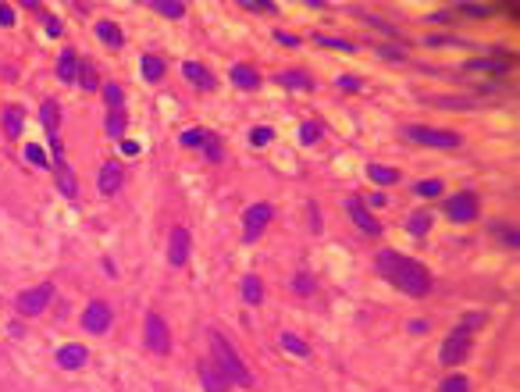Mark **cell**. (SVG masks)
<instances>
[{"label": "cell", "instance_id": "cell-21", "mask_svg": "<svg viewBox=\"0 0 520 392\" xmlns=\"http://www.w3.org/2000/svg\"><path fill=\"white\" fill-rule=\"evenodd\" d=\"M39 121H43V129H47V139L57 136V129H61V107H57V100H43V104H39Z\"/></svg>", "mask_w": 520, "mask_h": 392}, {"label": "cell", "instance_id": "cell-30", "mask_svg": "<svg viewBox=\"0 0 520 392\" xmlns=\"http://www.w3.org/2000/svg\"><path fill=\"white\" fill-rule=\"evenodd\" d=\"M406 229H410V236H428L431 232V214L428 211H413L410 221H406Z\"/></svg>", "mask_w": 520, "mask_h": 392}, {"label": "cell", "instance_id": "cell-48", "mask_svg": "<svg viewBox=\"0 0 520 392\" xmlns=\"http://www.w3.org/2000/svg\"><path fill=\"white\" fill-rule=\"evenodd\" d=\"M0 25H4V29L14 25V11H11V4H0Z\"/></svg>", "mask_w": 520, "mask_h": 392}, {"label": "cell", "instance_id": "cell-44", "mask_svg": "<svg viewBox=\"0 0 520 392\" xmlns=\"http://www.w3.org/2000/svg\"><path fill=\"white\" fill-rule=\"evenodd\" d=\"M367 22H371V25H378V29H382V32H388V36H399V29H396V25H388V22H382L378 14H367Z\"/></svg>", "mask_w": 520, "mask_h": 392}, {"label": "cell", "instance_id": "cell-28", "mask_svg": "<svg viewBox=\"0 0 520 392\" xmlns=\"http://www.w3.org/2000/svg\"><path fill=\"white\" fill-rule=\"evenodd\" d=\"M125 125H129L125 111H107V118H103V129H107L111 139H121V136H125Z\"/></svg>", "mask_w": 520, "mask_h": 392}, {"label": "cell", "instance_id": "cell-7", "mask_svg": "<svg viewBox=\"0 0 520 392\" xmlns=\"http://www.w3.org/2000/svg\"><path fill=\"white\" fill-rule=\"evenodd\" d=\"M178 143H182V147H196V150H203V157L211 161V164H218V161L225 157V143H221V136H218V132H207V129H185V132L178 136Z\"/></svg>", "mask_w": 520, "mask_h": 392}, {"label": "cell", "instance_id": "cell-52", "mask_svg": "<svg viewBox=\"0 0 520 392\" xmlns=\"http://www.w3.org/2000/svg\"><path fill=\"white\" fill-rule=\"evenodd\" d=\"M431 22H442V25H446V22H453V14H449V11H435Z\"/></svg>", "mask_w": 520, "mask_h": 392}, {"label": "cell", "instance_id": "cell-37", "mask_svg": "<svg viewBox=\"0 0 520 392\" xmlns=\"http://www.w3.org/2000/svg\"><path fill=\"white\" fill-rule=\"evenodd\" d=\"M439 392H470V382H467L464 375H449V378L439 385Z\"/></svg>", "mask_w": 520, "mask_h": 392}, {"label": "cell", "instance_id": "cell-14", "mask_svg": "<svg viewBox=\"0 0 520 392\" xmlns=\"http://www.w3.org/2000/svg\"><path fill=\"white\" fill-rule=\"evenodd\" d=\"M196 375H200V382H203V389H207V392H228V385H232V382H228V378L221 375V367H218L211 357L196 364Z\"/></svg>", "mask_w": 520, "mask_h": 392}, {"label": "cell", "instance_id": "cell-16", "mask_svg": "<svg viewBox=\"0 0 520 392\" xmlns=\"http://www.w3.org/2000/svg\"><path fill=\"white\" fill-rule=\"evenodd\" d=\"M86 360H90V353H86V346H79V342H68V346L57 349V367H65V371H79Z\"/></svg>", "mask_w": 520, "mask_h": 392}, {"label": "cell", "instance_id": "cell-18", "mask_svg": "<svg viewBox=\"0 0 520 392\" xmlns=\"http://www.w3.org/2000/svg\"><path fill=\"white\" fill-rule=\"evenodd\" d=\"M182 75L189 79L193 86H200V90H214V86H218V79L207 72L203 65H196V61H185V65H182Z\"/></svg>", "mask_w": 520, "mask_h": 392}, {"label": "cell", "instance_id": "cell-10", "mask_svg": "<svg viewBox=\"0 0 520 392\" xmlns=\"http://www.w3.org/2000/svg\"><path fill=\"white\" fill-rule=\"evenodd\" d=\"M82 328H86V332H93V336L111 332V303L93 300L86 311H82Z\"/></svg>", "mask_w": 520, "mask_h": 392}, {"label": "cell", "instance_id": "cell-33", "mask_svg": "<svg viewBox=\"0 0 520 392\" xmlns=\"http://www.w3.org/2000/svg\"><path fill=\"white\" fill-rule=\"evenodd\" d=\"M492 232H495V239L503 246H510V250L520 246V236H517V229H510V225H492Z\"/></svg>", "mask_w": 520, "mask_h": 392}, {"label": "cell", "instance_id": "cell-29", "mask_svg": "<svg viewBox=\"0 0 520 392\" xmlns=\"http://www.w3.org/2000/svg\"><path fill=\"white\" fill-rule=\"evenodd\" d=\"M75 82H82V90H86V93L100 90V79H96V65H93V61H82V65H79V79H75Z\"/></svg>", "mask_w": 520, "mask_h": 392}, {"label": "cell", "instance_id": "cell-51", "mask_svg": "<svg viewBox=\"0 0 520 392\" xmlns=\"http://www.w3.org/2000/svg\"><path fill=\"white\" fill-rule=\"evenodd\" d=\"M385 203H388L385 193H371V207H385Z\"/></svg>", "mask_w": 520, "mask_h": 392}, {"label": "cell", "instance_id": "cell-15", "mask_svg": "<svg viewBox=\"0 0 520 392\" xmlns=\"http://www.w3.org/2000/svg\"><path fill=\"white\" fill-rule=\"evenodd\" d=\"M54 178H57V189L65 193L68 200H75V193H79V178H75L72 164H68L65 157H57V161H54Z\"/></svg>", "mask_w": 520, "mask_h": 392}, {"label": "cell", "instance_id": "cell-20", "mask_svg": "<svg viewBox=\"0 0 520 392\" xmlns=\"http://www.w3.org/2000/svg\"><path fill=\"white\" fill-rule=\"evenodd\" d=\"M57 79L61 82H75L79 79V54L72 47L61 50V61H57Z\"/></svg>", "mask_w": 520, "mask_h": 392}, {"label": "cell", "instance_id": "cell-2", "mask_svg": "<svg viewBox=\"0 0 520 392\" xmlns=\"http://www.w3.org/2000/svg\"><path fill=\"white\" fill-rule=\"evenodd\" d=\"M207 342H211V360L221 367V375L232 382V385H242V389H253V375H249L246 360L239 357V349L232 346V339H228L225 332H218V328H211L207 332Z\"/></svg>", "mask_w": 520, "mask_h": 392}, {"label": "cell", "instance_id": "cell-3", "mask_svg": "<svg viewBox=\"0 0 520 392\" xmlns=\"http://www.w3.org/2000/svg\"><path fill=\"white\" fill-rule=\"evenodd\" d=\"M403 136L410 143H421V147H439V150H449V147H460V136L453 129H431V125H406Z\"/></svg>", "mask_w": 520, "mask_h": 392}, {"label": "cell", "instance_id": "cell-11", "mask_svg": "<svg viewBox=\"0 0 520 392\" xmlns=\"http://www.w3.org/2000/svg\"><path fill=\"white\" fill-rule=\"evenodd\" d=\"M346 211H349V218H353V225H357L360 232H367V236H382V225L371 218V211H367V203L360 200V196H349L346 200Z\"/></svg>", "mask_w": 520, "mask_h": 392}, {"label": "cell", "instance_id": "cell-36", "mask_svg": "<svg viewBox=\"0 0 520 392\" xmlns=\"http://www.w3.org/2000/svg\"><path fill=\"white\" fill-rule=\"evenodd\" d=\"M467 68H474V72H495V75H503V72L510 68V61H470Z\"/></svg>", "mask_w": 520, "mask_h": 392}, {"label": "cell", "instance_id": "cell-1", "mask_svg": "<svg viewBox=\"0 0 520 392\" xmlns=\"http://www.w3.org/2000/svg\"><path fill=\"white\" fill-rule=\"evenodd\" d=\"M374 267H378V275L388 285H396L399 293H406V296H428L431 293V271L421 260H413L406 254L382 250L378 260H374Z\"/></svg>", "mask_w": 520, "mask_h": 392}, {"label": "cell", "instance_id": "cell-35", "mask_svg": "<svg viewBox=\"0 0 520 392\" xmlns=\"http://www.w3.org/2000/svg\"><path fill=\"white\" fill-rule=\"evenodd\" d=\"M318 139H321V125H318V121H303V125H300V143H303V147H314Z\"/></svg>", "mask_w": 520, "mask_h": 392}, {"label": "cell", "instance_id": "cell-41", "mask_svg": "<svg viewBox=\"0 0 520 392\" xmlns=\"http://www.w3.org/2000/svg\"><path fill=\"white\" fill-rule=\"evenodd\" d=\"M25 157L36 164V168H50V161H47L43 147H36V143H29V147H25Z\"/></svg>", "mask_w": 520, "mask_h": 392}, {"label": "cell", "instance_id": "cell-17", "mask_svg": "<svg viewBox=\"0 0 520 392\" xmlns=\"http://www.w3.org/2000/svg\"><path fill=\"white\" fill-rule=\"evenodd\" d=\"M275 82L285 90H314V75L303 72V68H285V72L275 75Z\"/></svg>", "mask_w": 520, "mask_h": 392}, {"label": "cell", "instance_id": "cell-49", "mask_svg": "<svg viewBox=\"0 0 520 392\" xmlns=\"http://www.w3.org/2000/svg\"><path fill=\"white\" fill-rule=\"evenodd\" d=\"M121 154H125V157H136V154H139V143H132V139H121Z\"/></svg>", "mask_w": 520, "mask_h": 392}, {"label": "cell", "instance_id": "cell-6", "mask_svg": "<svg viewBox=\"0 0 520 392\" xmlns=\"http://www.w3.org/2000/svg\"><path fill=\"white\" fill-rule=\"evenodd\" d=\"M47 303H54V282H43L36 289H25V293L14 296V311L22 318H36L47 311Z\"/></svg>", "mask_w": 520, "mask_h": 392}, {"label": "cell", "instance_id": "cell-47", "mask_svg": "<svg viewBox=\"0 0 520 392\" xmlns=\"http://www.w3.org/2000/svg\"><path fill=\"white\" fill-rule=\"evenodd\" d=\"M43 25H47V32H50V36H61V32H65V25H61L54 14H43Z\"/></svg>", "mask_w": 520, "mask_h": 392}, {"label": "cell", "instance_id": "cell-32", "mask_svg": "<svg viewBox=\"0 0 520 392\" xmlns=\"http://www.w3.org/2000/svg\"><path fill=\"white\" fill-rule=\"evenodd\" d=\"M103 100H107V111H121V104H125V90L118 86V82H107V86H103Z\"/></svg>", "mask_w": 520, "mask_h": 392}, {"label": "cell", "instance_id": "cell-9", "mask_svg": "<svg viewBox=\"0 0 520 392\" xmlns=\"http://www.w3.org/2000/svg\"><path fill=\"white\" fill-rule=\"evenodd\" d=\"M271 218H275L271 203H253V207H246V214H242V243H257Z\"/></svg>", "mask_w": 520, "mask_h": 392}, {"label": "cell", "instance_id": "cell-5", "mask_svg": "<svg viewBox=\"0 0 520 392\" xmlns=\"http://www.w3.org/2000/svg\"><path fill=\"white\" fill-rule=\"evenodd\" d=\"M446 214H449V221H456V225H470V221H477V218H481V203H477V193H474V189L453 193V196L446 200Z\"/></svg>", "mask_w": 520, "mask_h": 392}, {"label": "cell", "instance_id": "cell-25", "mask_svg": "<svg viewBox=\"0 0 520 392\" xmlns=\"http://www.w3.org/2000/svg\"><path fill=\"white\" fill-rule=\"evenodd\" d=\"M96 39L100 43H107V47H125V32L114 25V22H96Z\"/></svg>", "mask_w": 520, "mask_h": 392}, {"label": "cell", "instance_id": "cell-13", "mask_svg": "<svg viewBox=\"0 0 520 392\" xmlns=\"http://www.w3.org/2000/svg\"><path fill=\"white\" fill-rule=\"evenodd\" d=\"M121 182H125L121 161H107V164L100 168V175H96V189H100L103 196H114V193L121 189Z\"/></svg>", "mask_w": 520, "mask_h": 392}, {"label": "cell", "instance_id": "cell-19", "mask_svg": "<svg viewBox=\"0 0 520 392\" xmlns=\"http://www.w3.org/2000/svg\"><path fill=\"white\" fill-rule=\"evenodd\" d=\"M0 118H4V136L8 139H22V132H25V118H22V107H4V114H0Z\"/></svg>", "mask_w": 520, "mask_h": 392}, {"label": "cell", "instance_id": "cell-27", "mask_svg": "<svg viewBox=\"0 0 520 392\" xmlns=\"http://www.w3.org/2000/svg\"><path fill=\"white\" fill-rule=\"evenodd\" d=\"M367 178L378 182V185H396V182H399V172H396V168H385V164H367Z\"/></svg>", "mask_w": 520, "mask_h": 392}, {"label": "cell", "instance_id": "cell-4", "mask_svg": "<svg viewBox=\"0 0 520 392\" xmlns=\"http://www.w3.org/2000/svg\"><path fill=\"white\" fill-rule=\"evenodd\" d=\"M143 339H147V349L157 357L171 353V336H168V321H164L157 311H147L143 318Z\"/></svg>", "mask_w": 520, "mask_h": 392}, {"label": "cell", "instance_id": "cell-22", "mask_svg": "<svg viewBox=\"0 0 520 392\" xmlns=\"http://www.w3.org/2000/svg\"><path fill=\"white\" fill-rule=\"evenodd\" d=\"M139 72H143V79H147V82H160L164 72H168V65H164V57H157V54H143Z\"/></svg>", "mask_w": 520, "mask_h": 392}, {"label": "cell", "instance_id": "cell-24", "mask_svg": "<svg viewBox=\"0 0 520 392\" xmlns=\"http://www.w3.org/2000/svg\"><path fill=\"white\" fill-rule=\"evenodd\" d=\"M242 303H249V307L264 303V282H260V275H246L242 278Z\"/></svg>", "mask_w": 520, "mask_h": 392}, {"label": "cell", "instance_id": "cell-39", "mask_svg": "<svg viewBox=\"0 0 520 392\" xmlns=\"http://www.w3.org/2000/svg\"><path fill=\"white\" fill-rule=\"evenodd\" d=\"M242 11H257V14H275L278 8L271 0H242Z\"/></svg>", "mask_w": 520, "mask_h": 392}, {"label": "cell", "instance_id": "cell-38", "mask_svg": "<svg viewBox=\"0 0 520 392\" xmlns=\"http://www.w3.org/2000/svg\"><path fill=\"white\" fill-rule=\"evenodd\" d=\"M275 139V129H267V125H257L253 132H249V147H267V143Z\"/></svg>", "mask_w": 520, "mask_h": 392}, {"label": "cell", "instance_id": "cell-43", "mask_svg": "<svg viewBox=\"0 0 520 392\" xmlns=\"http://www.w3.org/2000/svg\"><path fill=\"white\" fill-rule=\"evenodd\" d=\"M335 86H342V90H349V93H360V90H364V82H360V79H353V75H339V79H335Z\"/></svg>", "mask_w": 520, "mask_h": 392}, {"label": "cell", "instance_id": "cell-8", "mask_svg": "<svg viewBox=\"0 0 520 392\" xmlns=\"http://www.w3.org/2000/svg\"><path fill=\"white\" fill-rule=\"evenodd\" d=\"M470 328L467 324H456L453 328V336L442 342V349H439V360L446 364V367H456V364H464L467 360V353H470Z\"/></svg>", "mask_w": 520, "mask_h": 392}, {"label": "cell", "instance_id": "cell-50", "mask_svg": "<svg viewBox=\"0 0 520 392\" xmlns=\"http://www.w3.org/2000/svg\"><path fill=\"white\" fill-rule=\"evenodd\" d=\"M410 332L413 336H424L428 332V321H410Z\"/></svg>", "mask_w": 520, "mask_h": 392}, {"label": "cell", "instance_id": "cell-40", "mask_svg": "<svg viewBox=\"0 0 520 392\" xmlns=\"http://www.w3.org/2000/svg\"><path fill=\"white\" fill-rule=\"evenodd\" d=\"M314 43H321V47H331V50H357L349 43V39H335V36H314Z\"/></svg>", "mask_w": 520, "mask_h": 392}, {"label": "cell", "instance_id": "cell-23", "mask_svg": "<svg viewBox=\"0 0 520 392\" xmlns=\"http://www.w3.org/2000/svg\"><path fill=\"white\" fill-rule=\"evenodd\" d=\"M278 346L285 349V353L300 357V360H310V342H303V339L293 336V332H282V336H278Z\"/></svg>", "mask_w": 520, "mask_h": 392}, {"label": "cell", "instance_id": "cell-12", "mask_svg": "<svg viewBox=\"0 0 520 392\" xmlns=\"http://www.w3.org/2000/svg\"><path fill=\"white\" fill-rule=\"evenodd\" d=\"M189 250H193L189 229L175 225V229H171V243H168V264H171V267H182L185 260H189Z\"/></svg>", "mask_w": 520, "mask_h": 392}, {"label": "cell", "instance_id": "cell-31", "mask_svg": "<svg viewBox=\"0 0 520 392\" xmlns=\"http://www.w3.org/2000/svg\"><path fill=\"white\" fill-rule=\"evenodd\" d=\"M150 8L157 14H168V18H185V4H182V0H150Z\"/></svg>", "mask_w": 520, "mask_h": 392}, {"label": "cell", "instance_id": "cell-42", "mask_svg": "<svg viewBox=\"0 0 520 392\" xmlns=\"http://www.w3.org/2000/svg\"><path fill=\"white\" fill-rule=\"evenodd\" d=\"M314 285H318V282L310 278V275H296V278H293V289H296V293H303V296L314 293Z\"/></svg>", "mask_w": 520, "mask_h": 392}, {"label": "cell", "instance_id": "cell-34", "mask_svg": "<svg viewBox=\"0 0 520 392\" xmlns=\"http://www.w3.org/2000/svg\"><path fill=\"white\" fill-rule=\"evenodd\" d=\"M442 189H446V185H442L439 178H424V182H417V185H413V193H417V196H424V200L439 196Z\"/></svg>", "mask_w": 520, "mask_h": 392}, {"label": "cell", "instance_id": "cell-26", "mask_svg": "<svg viewBox=\"0 0 520 392\" xmlns=\"http://www.w3.org/2000/svg\"><path fill=\"white\" fill-rule=\"evenodd\" d=\"M232 82L239 90H257L260 86V75H257V68H249V65H236L232 68Z\"/></svg>", "mask_w": 520, "mask_h": 392}, {"label": "cell", "instance_id": "cell-53", "mask_svg": "<svg viewBox=\"0 0 520 392\" xmlns=\"http://www.w3.org/2000/svg\"><path fill=\"white\" fill-rule=\"evenodd\" d=\"M382 57H388V61H403V54L392 50V47H382Z\"/></svg>", "mask_w": 520, "mask_h": 392}, {"label": "cell", "instance_id": "cell-45", "mask_svg": "<svg viewBox=\"0 0 520 392\" xmlns=\"http://www.w3.org/2000/svg\"><path fill=\"white\" fill-rule=\"evenodd\" d=\"M275 39L282 47H300V36H293V32H282V29H275Z\"/></svg>", "mask_w": 520, "mask_h": 392}, {"label": "cell", "instance_id": "cell-46", "mask_svg": "<svg viewBox=\"0 0 520 392\" xmlns=\"http://www.w3.org/2000/svg\"><path fill=\"white\" fill-rule=\"evenodd\" d=\"M456 11H464V14H477V18H485L492 8H485V4H460V8H456Z\"/></svg>", "mask_w": 520, "mask_h": 392}]
</instances>
